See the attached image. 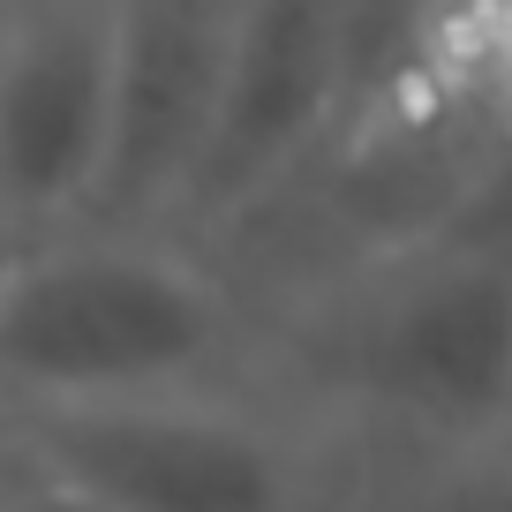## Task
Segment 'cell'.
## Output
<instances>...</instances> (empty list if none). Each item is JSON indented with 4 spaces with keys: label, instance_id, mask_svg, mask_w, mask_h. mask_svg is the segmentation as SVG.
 Instances as JSON below:
<instances>
[{
    "label": "cell",
    "instance_id": "obj_1",
    "mask_svg": "<svg viewBox=\"0 0 512 512\" xmlns=\"http://www.w3.org/2000/svg\"><path fill=\"white\" fill-rule=\"evenodd\" d=\"M264 384L347 445H512V204L264 309Z\"/></svg>",
    "mask_w": 512,
    "mask_h": 512
},
{
    "label": "cell",
    "instance_id": "obj_2",
    "mask_svg": "<svg viewBox=\"0 0 512 512\" xmlns=\"http://www.w3.org/2000/svg\"><path fill=\"white\" fill-rule=\"evenodd\" d=\"M264 384V324L204 249L61 226L0 287V415Z\"/></svg>",
    "mask_w": 512,
    "mask_h": 512
},
{
    "label": "cell",
    "instance_id": "obj_3",
    "mask_svg": "<svg viewBox=\"0 0 512 512\" xmlns=\"http://www.w3.org/2000/svg\"><path fill=\"white\" fill-rule=\"evenodd\" d=\"M8 422L38 475L106 512H339L347 482V445L272 384Z\"/></svg>",
    "mask_w": 512,
    "mask_h": 512
},
{
    "label": "cell",
    "instance_id": "obj_4",
    "mask_svg": "<svg viewBox=\"0 0 512 512\" xmlns=\"http://www.w3.org/2000/svg\"><path fill=\"white\" fill-rule=\"evenodd\" d=\"M347 98V0H241L204 151L166 241L219 249L324 151Z\"/></svg>",
    "mask_w": 512,
    "mask_h": 512
},
{
    "label": "cell",
    "instance_id": "obj_5",
    "mask_svg": "<svg viewBox=\"0 0 512 512\" xmlns=\"http://www.w3.org/2000/svg\"><path fill=\"white\" fill-rule=\"evenodd\" d=\"M241 0H113L106 61V159L83 226L166 234L204 151Z\"/></svg>",
    "mask_w": 512,
    "mask_h": 512
},
{
    "label": "cell",
    "instance_id": "obj_6",
    "mask_svg": "<svg viewBox=\"0 0 512 512\" xmlns=\"http://www.w3.org/2000/svg\"><path fill=\"white\" fill-rule=\"evenodd\" d=\"M113 0H16L0 31V226H83L106 159Z\"/></svg>",
    "mask_w": 512,
    "mask_h": 512
},
{
    "label": "cell",
    "instance_id": "obj_7",
    "mask_svg": "<svg viewBox=\"0 0 512 512\" xmlns=\"http://www.w3.org/2000/svg\"><path fill=\"white\" fill-rule=\"evenodd\" d=\"M339 512H512V445H347Z\"/></svg>",
    "mask_w": 512,
    "mask_h": 512
},
{
    "label": "cell",
    "instance_id": "obj_8",
    "mask_svg": "<svg viewBox=\"0 0 512 512\" xmlns=\"http://www.w3.org/2000/svg\"><path fill=\"white\" fill-rule=\"evenodd\" d=\"M0 512H106V505H91V497H76L68 490V482H53V475H31L23 482L16 497H8V505Z\"/></svg>",
    "mask_w": 512,
    "mask_h": 512
},
{
    "label": "cell",
    "instance_id": "obj_9",
    "mask_svg": "<svg viewBox=\"0 0 512 512\" xmlns=\"http://www.w3.org/2000/svg\"><path fill=\"white\" fill-rule=\"evenodd\" d=\"M38 467H31V452H23V437H16V422L0 415V505H8V497L23 490V482H31Z\"/></svg>",
    "mask_w": 512,
    "mask_h": 512
},
{
    "label": "cell",
    "instance_id": "obj_10",
    "mask_svg": "<svg viewBox=\"0 0 512 512\" xmlns=\"http://www.w3.org/2000/svg\"><path fill=\"white\" fill-rule=\"evenodd\" d=\"M16 256H23V241L8 234V226H0V287H8V272H16Z\"/></svg>",
    "mask_w": 512,
    "mask_h": 512
},
{
    "label": "cell",
    "instance_id": "obj_11",
    "mask_svg": "<svg viewBox=\"0 0 512 512\" xmlns=\"http://www.w3.org/2000/svg\"><path fill=\"white\" fill-rule=\"evenodd\" d=\"M8 16H16V0H0V31H8Z\"/></svg>",
    "mask_w": 512,
    "mask_h": 512
}]
</instances>
